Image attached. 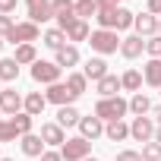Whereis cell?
<instances>
[{"label": "cell", "mask_w": 161, "mask_h": 161, "mask_svg": "<svg viewBox=\"0 0 161 161\" xmlns=\"http://www.w3.org/2000/svg\"><path fill=\"white\" fill-rule=\"evenodd\" d=\"M145 51H148L152 57H158V60H161V35H152V38L145 41Z\"/></svg>", "instance_id": "34"}, {"label": "cell", "mask_w": 161, "mask_h": 161, "mask_svg": "<svg viewBox=\"0 0 161 161\" xmlns=\"http://www.w3.org/2000/svg\"><path fill=\"white\" fill-rule=\"evenodd\" d=\"M44 44H47L51 51L66 47V32H63V29H47V32H44Z\"/></svg>", "instance_id": "27"}, {"label": "cell", "mask_w": 161, "mask_h": 161, "mask_svg": "<svg viewBox=\"0 0 161 161\" xmlns=\"http://www.w3.org/2000/svg\"><path fill=\"white\" fill-rule=\"evenodd\" d=\"M44 104H47V98H44L41 92H32V95H25V114L38 117V114L44 111Z\"/></svg>", "instance_id": "28"}, {"label": "cell", "mask_w": 161, "mask_h": 161, "mask_svg": "<svg viewBox=\"0 0 161 161\" xmlns=\"http://www.w3.org/2000/svg\"><path fill=\"white\" fill-rule=\"evenodd\" d=\"M130 111V101H123L120 95H114V98H98V104H95V117H101V120H123V114Z\"/></svg>", "instance_id": "2"}, {"label": "cell", "mask_w": 161, "mask_h": 161, "mask_svg": "<svg viewBox=\"0 0 161 161\" xmlns=\"http://www.w3.org/2000/svg\"><path fill=\"white\" fill-rule=\"evenodd\" d=\"M7 41H13L16 47L19 44H32V41H38V25L35 22H16L13 32L7 35Z\"/></svg>", "instance_id": "6"}, {"label": "cell", "mask_w": 161, "mask_h": 161, "mask_svg": "<svg viewBox=\"0 0 161 161\" xmlns=\"http://www.w3.org/2000/svg\"><path fill=\"white\" fill-rule=\"evenodd\" d=\"M19 79V63L13 57H3L0 60V82H16Z\"/></svg>", "instance_id": "22"}, {"label": "cell", "mask_w": 161, "mask_h": 161, "mask_svg": "<svg viewBox=\"0 0 161 161\" xmlns=\"http://www.w3.org/2000/svg\"><path fill=\"white\" fill-rule=\"evenodd\" d=\"M25 10H29V22H47L54 19V7H51V0H25Z\"/></svg>", "instance_id": "8"}, {"label": "cell", "mask_w": 161, "mask_h": 161, "mask_svg": "<svg viewBox=\"0 0 161 161\" xmlns=\"http://www.w3.org/2000/svg\"><path fill=\"white\" fill-rule=\"evenodd\" d=\"M158 35H161V16H158Z\"/></svg>", "instance_id": "43"}, {"label": "cell", "mask_w": 161, "mask_h": 161, "mask_svg": "<svg viewBox=\"0 0 161 161\" xmlns=\"http://www.w3.org/2000/svg\"><path fill=\"white\" fill-rule=\"evenodd\" d=\"M60 69H69V66H76L79 63V51L73 47V44H66V47H60L57 51V60H54Z\"/></svg>", "instance_id": "20"}, {"label": "cell", "mask_w": 161, "mask_h": 161, "mask_svg": "<svg viewBox=\"0 0 161 161\" xmlns=\"http://www.w3.org/2000/svg\"><path fill=\"white\" fill-rule=\"evenodd\" d=\"M63 32H66V41H89V38H92V32H89V22H86V19H73Z\"/></svg>", "instance_id": "17"}, {"label": "cell", "mask_w": 161, "mask_h": 161, "mask_svg": "<svg viewBox=\"0 0 161 161\" xmlns=\"http://www.w3.org/2000/svg\"><path fill=\"white\" fill-rule=\"evenodd\" d=\"M41 161H63V155H60V152H44Z\"/></svg>", "instance_id": "39"}, {"label": "cell", "mask_w": 161, "mask_h": 161, "mask_svg": "<svg viewBox=\"0 0 161 161\" xmlns=\"http://www.w3.org/2000/svg\"><path fill=\"white\" fill-rule=\"evenodd\" d=\"M79 120H82V114H79L73 104H66V108L57 111V123L60 126H79Z\"/></svg>", "instance_id": "24"}, {"label": "cell", "mask_w": 161, "mask_h": 161, "mask_svg": "<svg viewBox=\"0 0 161 161\" xmlns=\"http://www.w3.org/2000/svg\"><path fill=\"white\" fill-rule=\"evenodd\" d=\"M120 86H123L126 92H133V95H136V92L142 89V73H139V69H126V73L120 76Z\"/></svg>", "instance_id": "25"}, {"label": "cell", "mask_w": 161, "mask_h": 161, "mask_svg": "<svg viewBox=\"0 0 161 161\" xmlns=\"http://www.w3.org/2000/svg\"><path fill=\"white\" fill-rule=\"evenodd\" d=\"M44 98H47L51 104H57V108H66V104H73V101H76V95L66 89V82H54V86H47Z\"/></svg>", "instance_id": "9"}, {"label": "cell", "mask_w": 161, "mask_h": 161, "mask_svg": "<svg viewBox=\"0 0 161 161\" xmlns=\"http://www.w3.org/2000/svg\"><path fill=\"white\" fill-rule=\"evenodd\" d=\"M86 86H89V79H86V73H69L66 76V89L79 98V95H86Z\"/></svg>", "instance_id": "26"}, {"label": "cell", "mask_w": 161, "mask_h": 161, "mask_svg": "<svg viewBox=\"0 0 161 161\" xmlns=\"http://www.w3.org/2000/svg\"><path fill=\"white\" fill-rule=\"evenodd\" d=\"M98 16V3L95 0H76V19H89Z\"/></svg>", "instance_id": "31"}, {"label": "cell", "mask_w": 161, "mask_h": 161, "mask_svg": "<svg viewBox=\"0 0 161 161\" xmlns=\"http://www.w3.org/2000/svg\"><path fill=\"white\" fill-rule=\"evenodd\" d=\"M98 7H117V3H123V0H95Z\"/></svg>", "instance_id": "40"}, {"label": "cell", "mask_w": 161, "mask_h": 161, "mask_svg": "<svg viewBox=\"0 0 161 161\" xmlns=\"http://www.w3.org/2000/svg\"><path fill=\"white\" fill-rule=\"evenodd\" d=\"M13 60L22 66V63H35L38 60V54H35V44H19L16 47V54H13Z\"/></svg>", "instance_id": "30"}, {"label": "cell", "mask_w": 161, "mask_h": 161, "mask_svg": "<svg viewBox=\"0 0 161 161\" xmlns=\"http://www.w3.org/2000/svg\"><path fill=\"white\" fill-rule=\"evenodd\" d=\"M142 161H161V142H148L142 148Z\"/></svg>", "instance_id": "33"}, {"label": "cell", "mask_w": 161, "mask_h": 161, "mask_svg": "<svg viewBox=\"0 0 161 161\" xmlns=\"http://www.w3.org/2000/svg\"><path fill=\"white\" fill-rule=\"evenodd\" d=\"M41 139H44V145H63L66 133L60 123H41Z\"/></svg>", "instance_id": "15"}, {"label": "cell", "mask_w": 161, "mask_h": 161, "mask_svg": "<svg viewBox=\"0 0 161 161\" xmlns=\"http://www.w3.org/2000/svg\"><path fill=\"white\" fill-rule=\"evenodd\" d=\"M148 13L152 16H161V0H148Z\"/></svg>", "instance_id": "38"}, {"label": "cell", "mask_w": 161, "mask_h": 161, "mask_svg": "<svg viewBox=\"0 0 161 161\" xmlns=\"http://www.w3.org/2000/svg\"><path fill=\"white\" fill-rule=\"evenodd\" d=\"M117 161H142V155H139V152H130V148H126V152H120V155H117Z\"/></svg>", "instance_id": "36"}, {"label": "cell", "mask_w": 161, "mask_h": 161, "mask_svg": "<svg viewBox=\"0 0 161 161\" xmlns=\"http://www.w3.org/2000/svg\"><path fill=\"white\" fill-rule=\"evenodd\" d=\"M3 41H7V38H0V51H3Z\"/></svg>", "instance_id": "44"}, {"label": "cell", "mask_w": 161, "mask_h": 161, "mask_svg": "<svg viewBox=\"0 0 161 161\" xmlns=\"http://www.w3.org/2000/svg\"><path fill=\"white\" fill-rule=\"evenodd\" d=\"M155 120L152 117H133V123H130V136L136 139V142H152L155 139Z\"/></svg>", "instance_id": "7"}, {"label": "cell", "mask_w": 161, "mask_h": 161, "mask_svg": "<svg viewBox=\"0 0 161 161\" xmlns=\"http://www.w3.org/2000/svg\"><path fill=\"white\" fill-rule=\"evenodd\" d=\"M86 161H98V158H92V155H89V158H86Z\"/></svg>", "instance_id": "45"}, {"label": "cell", "mask_w": 161, "mask_h": 161, "mask_svg": "<svg viewBox=\"0 0 161 161\" xmlns=\"http://www.w3.org/2000/svg\"><path fill=\"white\" fill-rule=\"evenodd\" d=\"M19 108H25V98H22L16 89H3V92H0V111H3V114L16 117Z\"/></svg>", "instance_id": "11"}, {"label": "cell", "mask_w": 161, "mask_h": 161, "mask_svg": "<svg viewBox=\"0 0 161 161\" xmlns=\"http://www.w3.org/2000/svg\"><path fill=\"white\" fill-rule=\"evenodd\" d=\"M0 161H13V158H0Z\"/></svg>", "instance_id": "46"}, {"label": "cell", "mask_w": 161, "mask_h": 161, "mask_svg": "<svg viewBox=\"0 0 161 161\" xmlns=\"http://www.w3.org/2000/svg\"><path fill=\"white\" fill-rule=\"evenodd\" d=\"M142 79H145L148 86L161 89V60H158V57H152V60L145 63V69H142Z\"/></svg>", "instance_id": "19"}, {"label": "cell", "mask_w": 161, "mask_h": 161, "mask_svg": "<svg viewBox=\"0 0 161 161\" xmlns=\"http://www.w3.org/2000/svg\"><path fill=\"white\" fill-rule=\"evenodd\" d=\"M13 25H16V22H13L10 16H3V13H0V38H7V35L13 32Z\"/></svg>", "instance_id": "35"}, {"label": "cell", "mask_w": 161, "mask_h": 161, "mask_svg": "<svg viewBox=\"0 0 161 161\" xmlns=\"http://www.w3.org/2000/svg\"><path fill=\"white\" fill-rule=\"evenodd\" d=\"M155 142H161V130H158V133H155Z\"/></svg>", "instance_id": "42"}, {"label": "cell", "mask_w": 161, "mask_h": 161, "mask_svg": "<svg viewBox=\"0 0 161 161\" xmlns=\"http://www.w3.org/2000/svg\"><path fill=\"white\" fill-rule=\"evenodd\" d=\"M89 152H92V142H89V139H82V136H73V139H66V142L60 145L63 161H86V158H89Z\"/></svg>", "instance_id": "5"}, {"label": "cell", "mask_w": 161, "mask_h": 161, "mask_svg": "<svg viewBox=\"0 0 161 161\" xmlns=\"http://www.w3.org/2000/svg\"><path fill=\"white\" fill-rule=\"evenodd\" d=\"M98 25L101 29H111V32H120V29H130L136 22V13H130L126 7H98Z\"/></svg>", "instance_id": "1"}, {"label": "cell", "mask_w": 161, "mask_h": 161, "mask_svg": "<svg viewBox=\"0 0 161 161\" xmlns=\"http://www.w3.org/2000/svg\"><path fill=\"white\" fill-rule=\"evenodd\" d=\"M82 73H86V79H92V82H101V79L108 76V63L101 57H92V60H86Z\"/></svg>", "instance_id": "18"}, {"label": "cell", "mask_w": 161, "mask_h": 161, "mask_svg": "<svg viewBox=\"0 0 161 161\" xmlns=\"http://www.w3.org/2000/svg\"><path fill=\"white\" fill-rule=\"evenodd\" d=\"M60 76H63V69H60L54 60H35V63H32V79H35V82L54 86V82H60Z\"/></svg>", "instance_id": "4"}, {"label": "cell", "mask_w": 161, "mask_h": 161, "mask_svg": "<svg viewBox=\"0 0 161 161\" xmlns=\"http://www.w3.org/2000/svg\"><path fill=\"white\" fill-rule=\"evenodd\" d=\"M89 44H92V51H98V54H117V51H120V38H117V32H111V29L92 32Z\"/></svg>", "instance_id": "3"}, {"label": "cell", "mask_w": 161, "mask_h": 161, "mask_svg": "<svg viewBox=\"0 0 161 161\" xmlns=\"http://www.w3.org/2000/svg\"><path fill=\"white\" fill-rule=\"evenodd\" d=\"M0 92H3V89H0Z\"/></svg>", "instance_id": "47"}, {"label": "cell", "mask_w": 161, "mask_h": 161, "mask_svg": "<svg viewBox=\"0 0 161 161\" xmlns=\"http://www.w3.org/2000/svg\"><path fill=\"white\" fill-rule=\"evenodd\" d=\"M16 136H22V133L16 130L13 120H0V142H10V139H16Z\"/></svg>", "instance_id": "32"}, {"label": "cell", "mask_w": 161, "mask_h": 161, "mask_svg": "<svg viewBox=\"0 0 161 161\" xmlns=\"http://www.w3.org/2000/svg\"><path fill=\"white\" fill-rule=\"evenodd\" d=\"M51 7H54V19H57L60 29H66L76 19V3L73 0H51Z\"/></svg>", "instance_id": "10"}, {"label": "cell", "mask_w": 161, "mask_h": 161, "mask_svg": "<svg viewBox=\"0 0 161 161\" xmlns=\"http://www.w3.org/2000/svg\"><path fill=\"white\" fill-rule=\"evenodd\" d=\"M104 136H108V142H123V139L130 136V126H126L123 120H111V123L104 126Z\"/></svg>", "instance_id": "21"}, {"label": "cell", "mask_w": 161, "mask_h": 161, "mask_svg": "<svg viewBox=\"0 0 161 161\" xmlns=\"http://www.w3.org/2000/svg\"><path fill=\"white\" fill-rule=\"evenodd\" d=\"M120 89H123V86H120V79H117V76H111V73L98 82V95H101V98H114Z\"/></svg>", "instance_id": "23"}, {"label": "cell", "mask_w": 161, "mask_h": 161, "mask_svg": "<svg viewBox=\"0 0 161 161\" xmlns=\"http://www.w3.org/2000/svg\"><path fill=\"white\" fill-rule=\"evenodd\" d=\"M142 51H145V41H142L139 35H126V38L120 41V54H123L126 60H136V57H142Z\"/></svg>", "instance_id": "14"}, {"label": "cell", "mask_w": 161, "mask_h": 161, "mask_svg": "<svg viewBox=\"0 0 161 161\" xmlns=\"http://www.w3.org/2000/svg\"><path fill=\"white\" fill-rule=\"evenodd\" d=\"M155 117H158V126H161V104L155 108Z\"/></svg>", "instance_id": "41"}, {"label": "cell", "mask_w": 161, "mask_h": 161, "mask_svg": "<svg viewBox=\"0 0 161 161\" xmlns=\"http://www.w3.org/2000/svg\"><path fill=\"white\" fill-rule=\"evenodd\" d=\"M16 3H19V0H0V13H3V16H7V13H13V10H16Z\"/></svg>", "instance_id": "37"}, {"label": "cell", "mask_w": 161, "mask_h": 161, "mask_svg": "<svg viewBox=\"0 0 161 161\" xmlns=\"http://www.w3.org/2000/svg\"><path fill=\"white\" fill-rule=\"evenodd\" d=\"M130 111H133L136 117H145V114L152 111V101H148V98H145L142 92H136V95L130 98Z\"/></svg>", "instance_id": "29"}, {"label": "cell", "mask_w": 161, "mask_h": 161, "mask_svg": "<svg viewBox=\"0 0 161 161\" xmlns=\"http://www.w3.org/2000/svg\"><path fill=\"white\" fill-rule=\"evenodd\" d=\"M19 145H22V152H25L29 158H41V155L47 152V148H44V139H41V136H35V133H25Z\"/></svg>", "instance_id": "16"}, {"label": "cell", "mask_w": 161, "mask_h": 161, "mask_svg": "<svg viewBox=\"0 0 161 161\" xmlns=\"http://www.w3.org/2000/svg\"><path fill=\"white\" fill-rule=\"evenodd\" d=\"M133 29H136L139 38H152V35H158V16H152V13H139L136 22H133Z\"/></svg>", "instance_id": "13"}, {"label": "cell", "mask_w": 161, "mask_h": 161, "mask_svg": "<svg viewBox=\"0 0 161 161\" xmlns=\"http://www.w3.org/2000/svg\"><path fill=\"white\" fill-rule=\"evenodd\" d=\"M79 133H82V139L95 142L98 136H104V120L101 117H82L79 120Z\"/></svg>", "instance_id": "12"}]
</instances>
